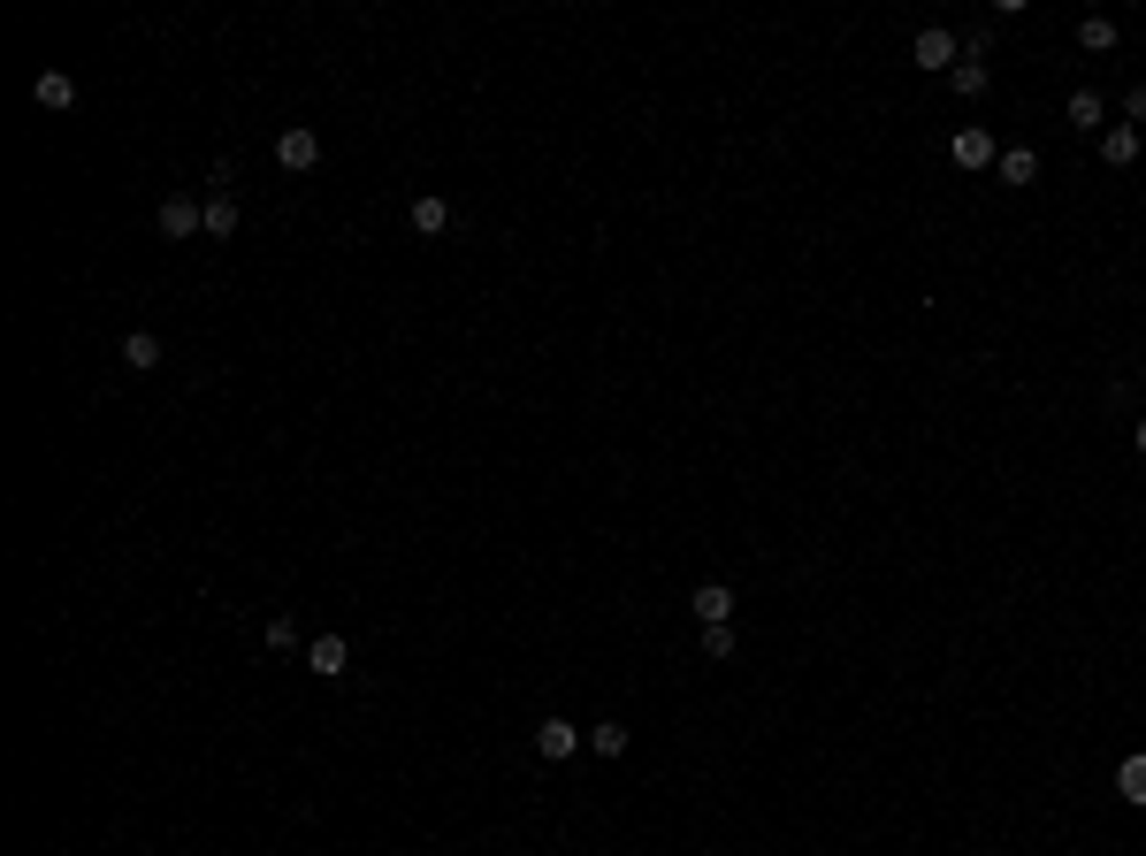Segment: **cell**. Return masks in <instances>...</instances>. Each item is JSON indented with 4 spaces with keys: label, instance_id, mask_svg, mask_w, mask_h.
<instances>
[{
    "label": "cell",
    "instance_id": "1",
    "mask_svg": "<svg viewBox=\"0 0 1146 856\" xmlns=\"http://www.w3.org/2000/svg\"><path fill=\"white\" fill-rule=\"evenodd\" d=\"M948 162H956V169L971 176V169H993V162H1001V146H993V131H979V123H964V131L948 138Z\"/></svg>",
    "mask_w": 1146,
    "mask_h": 856
},
{
    "label": "cell",
    "instance_id": "2",
    "mask_svg": "<svg viewBox=\"0 0 1146 856\" xmlns=\"http://www.w3.org/2000/svg\"><path fill=\"white\" fill-rule=\"evenodd\" d=\"M581 742H589V734H581L574 719H535V757H543V765H566Z\"/></svg>",
    "mask_w": 1146,
    "mask_h": 856
},
{
    "label": "cell",
    "instance_id": "3",
    "mask_svg": "<svg viewBox=\"0 0 1146 856\" xmlns=\"http://www.w3.org/2000/svg\"><path fill=\"white\" fill-rule=\"evenodd\" d=\"M276 162H283L291 176H307L314 162H322V131H314V123H291V131L276 138Z\"/></svg>",
    "mask_w": 1146,
    "mask_h": 856
},
{
    "label": "cell",
    "instance_id": "4",
    "mask_svg": "<svg viewBox=\"0 0 1146 856\" xmlns=\"http://www.w3.org/2000/svg\"><path fill=\"white\" fill-rule=\"evenodd\" d=\"M910 62H917V69H956V31L925 23V31L910 38Z\"/></svg>",
    "mask_w": 1146,
    "mask_h": 856
},
{
    "label": "cell",
    "instance_id": "5",
    "mask_svg": "<svg viewBox=\"0 0 1146 856\" xmlns=\"http://www.w3.org/2000/svg\"><path fill=\"white\" fill-rule=\"evenodd\" d=\"M207 230V199H162V237H199Z\"/></svg>",
    "mask_w": 1146,
    "mask_h": 856
},
{
    "label": "cell",
    "instance_id": "6",
    "mask_svg": "<svg viewBox=\"0 0 1146 856\" xmlns=\"http://www.w3.org/2000/svg\"><path fill=\"white\" fill-rule=\"evenodd\" d=\"M307 666H314L322 681H344V666H352V643H344V635H314V643H307Z\"/></svg>",
    "mask_w": 1146,
    "mask_h": 856
},
{
    "label": "cell",
    "instance_id": "7",
    "mask_svg": "<svg viewBox=\"0 0 1146 856\" xmlns=\"http://www.w3.org/2000/svg\"><path fill=\"white\" fill-rule=\"evenodd\" d=\"M688 612H696L703 627H726V620H734V589H726V581H703V589L688 597Z\"/></svg>",
    "mask_w": 1146,
    "mask_h": 856
},
{
    "label": "cell",
    "instance_id": "8",
    "mask_svg": "<svg viewBox=\"0 0 1146 856\" xmlns=\"http://www.w3.org/2000/svg\"><path fill=\"white\" fill-rule=\"evenodd\" d=\"M31 100H38V108H69V100H77V77H69V69H38V77H31Z\"/></svg>",
    "mask_w": 1146,
    "mask_h": 856
},
{
    "label": "cell",
    "instance_id": "9",
    "mask_svg": "<svg viewBox=\"0 0 1146 856\" xmlns=\"http://www.w3.org/2000/svg\"><path fill=\"white\" fill-rule=\"evenodd\" d=\"M413 230H421V237H444V230H452V199H444V191H421V199H413Z\"/></svg>",
    "mask_w": 1146,
    "mask_h": 856
},
{
    "label": "cell",
    "instance_id": "10",
    "mask_svg": "<svg viewBox=\"0 0 1146 856\" xmlns=\"http://www.w3.org/2000/svg\"><path fill=\"white\" fill-rule=\"evenodd\" d=\"M123 367H131V375H154V367H162V337H154V330H131V337H123Z\"/></svg>",
    "mask_w": 1146,
    "mask_h": 856
},
{
    "label": "cell",
    "instance_id": "11",
    "mask_svg": "<svg viewBox=\"0 0 1146 856\" xmlns=\"http://www.w3.org/2000/svg\"><path fill=\"white\" fill-rule=\"evenodd\" d=\"M1101 162H1109V169H1132V162H1139V131H1132V123L1101 131Z\"/></svg>",
    "mask_w": 1146,
    "mask_h": 856
},
{
    "label": "cell",
    "instance_id": "12",
    "mask_svg": "<svg viewBox=\"0 0 1146 856\" xmlns=\"http://www.w3.org/2000/svg\"><path fill=\"white\" fill-rule=\"evenodd\" d=\"M993 176H1001V184H1032V176H1039V154H1032V146H1001Z\"/></svg>",
    "mask_w": 1146,
    "mask_h": 856
},
{
    "label": "cell",
    "instance_id": "13",
    "mask_svg": "<svg viewBox=\"0 0 1146 856\" xmlns=\"http://www.w3.org/2000/svg\"><path fill=\"white\" fill-rule=\"evenodd\" d=\"M1116 796H1124V803H1139V811H1146V749H1132V757L1116 765Z\"/></svg>",
    "mask_w": 1146,
    "mask_h": 856
},
{
    "label": "cell",
    "instance_id": "14",
    "mask_svg": "<svg viewBox=\"0 0 1146 856\" xmlns=\"http://www.w3.org/2000/svg\"><path fill=\"white\" fill-rule=\"evenodd\" d=\"M1078 46H1086V54H1109V46H1116V23H1109V15H1078Z\"/></svg>",
    "mask_w": 1146,
    "mask_h": 856
},
{
    "label": "cell",
    "instance_id": "15",
    "mask_svg": "<svg viewBox=\"0 0 1146 856\" xmlns=\"http://www.w3.org/2000/svg\"><path fill=\"white\" fill-rule=\"evenodd\" d=\"M948 85H956V100H979L993 77H986V62H956V69H948Z\"/></svg>",
    "mask_w": 1146,
    "mask_h": 856
},
{
    "label": "cell",
    "instance_id": "16",
    "mask_svg": "<svg viewBox=\"0 0 1146 856\" xmlns=\"http://www.w3.org/2000/svg\"><path fill=\"white\" fill-rule=\"evenodd\" d=\"M230 230H237V199L214 191V199H207V237H230Z\"/></svg>",
    "mask_w": 1146,
    "mask_h": 856
},
{
    "label": "cell",
    "instance_id": "17",
    "mask_svg": "<svg viewBox=\"0 0 1146 856\" xmlns=\"http://www.w3.org/2000/svg\"><path fill=\"white\" fill-rule=\"evenodd\" d=\"M260 643H268V651H299V620H291V612H276V620L260 627Z\"/></svg>",
    "mask_w": 1146,
    "mask_h": 856
},
{
    "label": "cell",
    "instance_id": "18",
    "mask_svg": "<svg viewBox=\"0 0 1146 856\" xmlns=\"http://www.w3.org/2000/svg\"><path fill=\"white\" fill-rule=\"evenodd\" d=\"M1101 115H1109V108H1101V92H1070V123H1078V131H1093Z\"/></svg>",
    "mask_w": 1146,
    "mask_h": 856
},
{
    "label": "cell",
    "instance_id": "19",
    "mask_svg": "<svg viewBox=\"0 0 1146 856\" xmlns=\"http://www.w3.org/2000/svg\"><path fill=\"white\" fill-rule=\"evenodd\" d=\"M589 742H597V757H627V726H620V719H604Z\"/></svg>",
    "mask_w": 1146,
    "mask_h": 856
},
{
    "label": "cell",
    "instance_id": "20",
    "mask_svg": "<svg viewBox=\"0 0 1146 856\" xmlns=\"http://www.w3.org/2000/svg\"><path fill=\"white\" fill-rule=\"evenodd\" d=\"M703 658L726 666V658H734V627H703Z\"/></svg>",
    "mask_w": 1146,
    "mask_h": 856
},
{
    "label": "cell",
    "instance_id": "21",
    "mask_svg": "<svg viewBox=\"0 0 1146 856\" xmlns=\"http://www.w3.org/2000/svg\"><path fill=\"white\" fill-rule=\"evenodd\" d=\"M1124 115H1132V131L1146 123V85H1132V92H1124Z\"/></svg>",
    "mask_w": 1146,
    "mask_h": 856
},
{
    "label": "cell",
    "instance_id": "22",
    "mask_svg": "<svg viewBox=\"0 0 1146 856\" xmlns=\"http://www.w3.org/2000/svg\"><path fill=\"white\" fill-rule=\"evenodd\" d=\"M1132 444H1139V459H1146V421H1139V429H1132Z\"/></svg>",
    "mask_w": 1146,
    "mask_h": 856
},
{
    "label": "cell",
    "instance_id": "23",
    "mask_svg": "<svg viewBox=\"0 0 1146 856\" xmlns=\"http://www.w3.org/2000/svg\"><path fill=\"white\" fill-rule=\"evenodd\" d=\"M1139 382H1146V367H1139Z\"/></svg>",
    "mask_w": 1146,
    "mask_h": 856
}]
</instances>
